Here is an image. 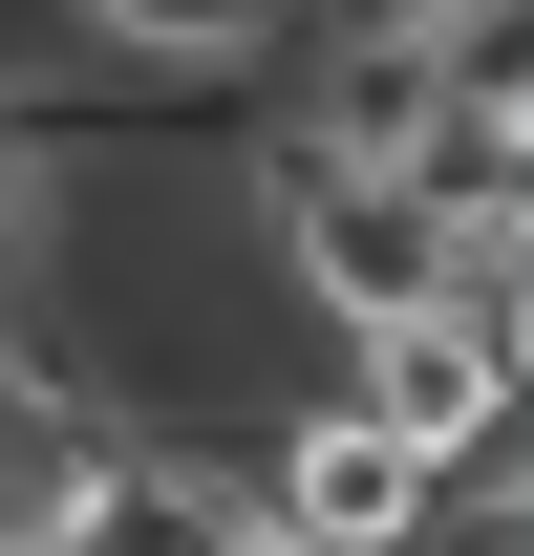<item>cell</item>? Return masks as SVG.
<instances>
[{
  "mask_svg": "<svg viewBox=\"0 0 534 556\" xmlns=\"http://www.w3.org/2000/svg\"><path fill=\"white\" fill-rule=\"evenodd\" d=\"M321 386L364 428H406L428 471H492V450H513V386H534V321H470L449 278H428L385 321H321Z\"/></svg>",
  "mask_w": 534,
  "mask_h": 556,
  "instance_id": "cell-1",
  "label": "cell"
},
{
  "mask_svg": "<svg viewBox=\"0 0 534 556\" xmlns=\"http://www.w3.org/2000/svg\"><path fill=\"white\" fill-rule=\"evenodd\" d=\"M107 65H150V86H257L278 43H300V0H65Z\"/></svg>",
  "mask_w": 534,
  "mask_h": 556,
  "instance_id": "cell-2",
  "label": "cell"
},
{
  "mask_svg": "<svg viewBox=\"0 0 534 556\" xmlns=\"http://www.w3.org/2000/svg\"><path fill=\"white\" fill-rule=\"evenodd\" d=\"M214 556H342V535H300V514H257V492H236V535Z\"/></svg>",
  "mask_w": 534,
  "mask_h": 556,
  "instance_id": "cell-3",
  "label": "cell"
},
{
  "mask_svg": "<svg viewBox=\"0 0 534 556\" xmlns=\"http://www.w3.org/2000/svg\"><path fill=\"white\" fill-rule=\"evenodd\" d=\"M22 193H43V129H22V108H0V236H22Z\"/></svg>",
  "mask_w": 534,
  "mask_h": 556,
  "instance_id": "cell-4",
  "label": "cell"
}]
</instances>
